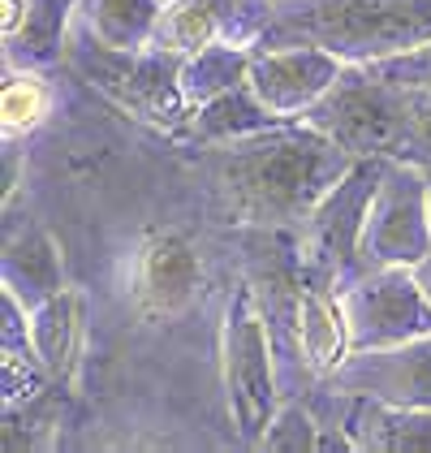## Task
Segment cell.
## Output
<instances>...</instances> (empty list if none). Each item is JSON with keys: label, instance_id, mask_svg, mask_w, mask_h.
<instances>
[{"label": "cell", "instance_id": "obj_12", "mask_svg": "<svg viewBox=\"0 0 431 453\" xmlns=\"http://www.w3.org/2000/svg\"><path fill=\"white\" fill-rule=\"evenodd\" d=\"M203 289V259L185 234H151L130 264V294L147 319H178Z\"/></svg>", "mask_w": 431, "mask_h": 453}, {"label": "cell", "instance_id": "obj_15", "mask_svg": "<svg viewBox=\"0 0 431 453\" xmlns=\"http://www.w3.org/2000/svg\"><path fill=\"white\" fill-rule=\"evenodd\" d=\"M345 436L354 449H389V453H427L431 449V411L414 406H384L371 397H350Z\"/></svg>", "mask_w": 431, "mask_h": 453}, {"label": "cell", "instance_id": "obj_26", "mask_svg": "<svg viewBox=\"0 0 431 453\" xmlns=\"http://www.w3.org/2000/svg\"><path fill=\"white\" fill-rule=\"evenodd\" d=\"M427 199H431V165H427Z\"/></svg>", "mask_w": 431, "mask_h": 453}, {"label": "cell", "instance_id": "obj_7", "mask_svg": "<svg viewBox=\"0 0 431 453\" xmlns=\"http://www.w3.org/2000/svg\"><path fill=\"white\" fill-rule=\"evenodd\" d=\"M431 255L427 165L384 160L380 186L367 208L362 264L367 268H414Z\"/></svg>", "mask_w": 431, "mask_h": 453}, {"label": "cell", "instance_id": "obj_4", "mask_svg": "<svg viewBox=\"0 0 431 453\" xmlns=\"http://www.w3.org/2000/svg\"><path fill=\"white\" fill-rule=\"evenodd\" d=\"M220 380L224 406L242 445H259L268 423L281 411V380H276V342L268 315L254 298V285H238L224 303L220 324Z\"/></svg>", "mask_w": 431, "mask_h": 453}, {"label": "cell", "instance_id": "obj_19", "mask_svg": "<svg viewBox=\"0 0 431 453\" xmlns=\"http://www.w3.org/2000/svg\"><path fill=\"white\" fill-rule=\"evenodd\" d=\"M160 9L164 0H82V31L108 48L139 52L155 39Z\"/></svg>", "mask_w": 431, "mask_h": 453}, {"label": "cell", "instance_id": "obj_18", "mask_svg": "<svg viewBox=\"0 0 431 453\" xmlns=\"http://www.w3.org/2000/svg\"><path fill=\"white\" fill-rule=\"evenodd\" d=\"M251 57L254 48L233 43V39H216L208 48L181 57V96H185V104L199 108L216 100V96H224V91H233V87H246L251 82Z\"/></svg>", "mask_w": 431, "mask_h": 453}, {"label": "cell", "instance_id": "obj_20", "mask_svg": "<svg viewBox=\"0 0 431 453\" xmlns=\"http://www.w3.org/2000/svg\"><path fill=\"white\" fill-rule=\"evenodd\" d=\"M216 39H224V0H164L151 43L190 57Z\"/></svg>", "mask_w": 431, "mask_h": 453}, {"label": "cell", "instance_id": "obj_3", "mask_svg": "<svg viewBox=\"0 0 431 453\" xmlns=\"http://www.w3.org/2000/svg\"><path fill=\"white\" fill-rule=\"evenodd\" d=\"M65 65L87 87H95L104 100L121 108L125 117L143 121L151 130H164L169 139H181V126L190 117V104L181 96V57L164 48H139L121 52L108 48L95 35H82L65 43Z\"/></svg>", "mask_w": 431, "mask_h": 453}, {"label": "cell", "instance_id": "obj_22", "mask_svg": "<svg viewBox=\"0 0 431 453\" xmlns=\"http://www.w3.org/2000/svg\"><path fill=\"white\" fill-rule=\"evenodd\" d=\"M323 423L320 415L311 411V406H302V402H281V411L276 418L268 423V432H263V441H259V449H281V453H311L320 449Z\"/></svg>", "mask_w": 431, "mask_h": 453}, {"label": "cell", "instance_id": "obj_24", "mask_svg": "<svg viewBox=\"0 0 431 453\" xmlns=\"http://www.w3.org/2000/svg\"><path fill=\"white\" fill-rule=\"evenodd\" d=\"M405 121H410V160L431 165V87H410L405 91Z\"/></svg>", "mask_w": 431, "mask_h": 453}, {"label": "cell", "instance_id": "obj_2", "mask_svg": "<svg viewBox=\"0 0 431 453\" xmlns=\"http://www.w3.org/2000/svg\"><path fill=\"white\" fill-rule=\"evenodd\" d=\"M431 39V0H263L254 48L320 43L367 65Z\"/></svg>", "mask_w": 431, "mask_h": 453}, {"label": "cell", "instance_id": "obj_6", "mask_svg": "<svg viewBox=\"0 0 431 453\" xmlns=\"http://www.w3.org/2000/svg\"><path fill=\"white\" fill-rule=\"evenodd\" d=\"M384 160L389 156H359L350 165V173L341 177L311 208V216L293 229L302 268L320 273V277H328L341 289L359 273H367V264H362V229H367V208H371V195L380 186Z\"/></svg>", "mask_w": 431, "mask_h": 453}, {"label": "cell", "instance_id": "obj_16", "mask_svg": "<svg viewBox=\"0 0 431 453\" xmlns=\"http://www.w3.org/2000/svg\"><path fill=\"white\" fill-rule=\"evenodd\" d=\"M73 13H82V0H26V13L18 31L4 35V65L48 70L65 57Z\"/></svg>", "mask_w": 431, "mask_h": 453}, {"label": "cell", "instance_id": "obj_8", "mask_svg": "<svg viewBox=\"0 0 431 453\" xmlns=\"http://www.w3.org/2000/svg\"><path fill=\"white\" fill-rule=\"evenodd\" d=\"M354 349L401 346L431 333V298L414 268H367L341 289Z\"/></svg>", "mask_w": 431, "mask_h": 453}, {"label": "cell", "instance_id": "obj_25", "mask_svg": "<svg viewBox=\"0 0 431 453\" xmlns=\"http://www.w3.org/2000/svg\"><path fill=\"white\" fill-rule=\"evenodd\" d=\"M414 277H419V285L427 289V298H431V255L423 259V264H414Z\"/></svg>", "mask_w": 431, "mask_h": 453}, {"label": "cell", "instance_id": "obj_21", "mask_svg": "<svg viewBox=\"0 0 431 453\" xmlns=\"http://www.w3.org/2000/svg\"><path fill=\"white\" fill-rule=\"evenodd\" d=\"M48 112H52V87H48L43 70L4 65V82H0V130H4V142L35 134Z\"/></svg>", "mask_w": 431, "mask_h": 453}, {"label": "cell", "instance_id": "obj_11", "mask_svg": "<svg viewBox=\"0 0 431 453\" xmlns=\"http://www.w3.org/2000/svg\"><path fill=\"white\" fill-rule=\"evenodd\" d=\"M328 388L371 397L384 406H414L431 411V333L384 349H354L341 372L328 380Z\"/></svg>", "mask_w": 431, "mask_h": 453}, {"label": "cell", "instance_id": "obj_5", "mask_svg": "<svg viewBox=\"0 0 431 453\" xmlns=\"http://www.w3.org/2000/svg\"><path fill=\"white\" fill-rule=\"evenodd\" d=\"M311 121L328 139H336L350 156H389L410 160V121H405V91L380 82L367 65H345L332 91L311 108Z\"/></svg>", "mask_w": 431, "mask_h": 453}, {"label": "cell", "instance_id": "obj_1", "mask_svg": "<svg viewBox=\"0 0 431 453\" xmlns=\"http://www.w3.org/2000/svg\"><path fill=\"white\" fill-rule=\"evenodd\" d=\"M229 216L254 234H293L359 156L311 121H285L251 139L208 147Z\"/></svg>", "mask_w": 431, "mask_h": 453}, {"label": "cell", "instance_id": "obj_14", "mask_svg": "<svg viewBox=\"0 0 431 453\" xmlns=\"http://www.w3.org/2000/svg\"><path fill=\"white\" fill-rule=\"evenodd\" d=\"M82 294L78 289H57L52 298H43L39 307H31V346H35L43 372L57 384L73 380L78 367V349H82Z\"/></svg>", "mask_w": 431, "mask_h": 453}, {"label": "cell", "instance_id": "obj_10", "mask_svg": "<svg viewBox=\"0 0 431 453\" xmlns=\"http://www.w3.org/2000/svg\"><path fill=\"white\" fill-rule=\"evenodd\" d=\"M289 354L315 384H328L341 363L354 354L350 319L341 303V285L302 268L298 294H293V328H289Z\"/></svg>", "mask_w": 431, "mask_h": 453}, {"label": "cell", "instance_id": "obj_17", "mask_svg": "<svg viewBox=\"0 0 431 453\" xmlns=\"http://www.w3.org/2000/svg\"><path fill=\"white\" fill-rule=\"evenodd\" d=\"M57 289H65V264H61V246L48 229H26L4 246V294H13L26 311L39 307L43 298H52Z\"/></svg>", "mask_w": 431, "mask_h": 453}, {"label": "cell", "instance_id": "obj_13", "mask_svg": "<svg viewBox=\"0 0 431 453\" xmlns=\"http://www.w3.org/2000/svg\"><path fill=\"white\" fill-rule=\"evenodd\" d=\"M272 126H285V117H276V112L251 91V82H246V87H233V91L216 96L208 104L190 108V117H185V126H181V139L199 142V147H224V142L263 134V130H272Z\"/></svg>", "mask_w": 431, "mask_h": 453}, {"label": "cell", "instance_id": "obj_23", "mask_svg": "<svg viewBox=\"0 0 431 453\" xmlns=\"http://www.w3.org/2000/svg\"><path fill=\"white\" fill-rule=\"evenodd\" d=\"M367 70L375 73L380 82H393V87H431V39L419 48H405L393 57H380V61H367Z\"/></svg>", "mask_w": 431, "mask_h": 453}, {"label": "cell", "instance_id": "obj_9", "mask_svg": "<svg viewBox=\"0 0 431 453\" xmlns=\"http://www.w3.org/2000/svg\"><path fill=\"white\" fill-rule=\"evenodd\" d=\"M345 61L320 43H281L254 48L251 57V91L285 121H302L311 108L332 91Z\"/></svg>", "mask_w": 431, "mask_h": 453}]
</instances>
